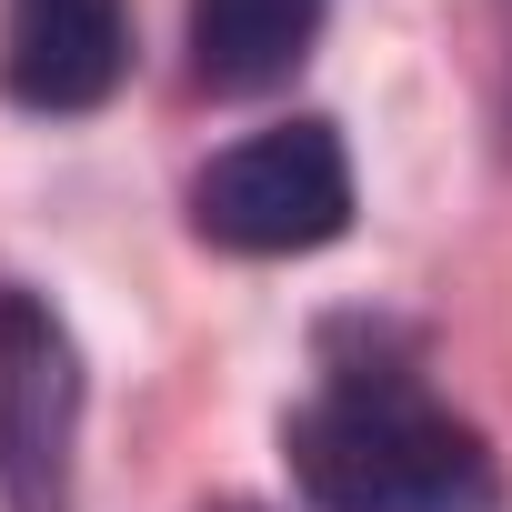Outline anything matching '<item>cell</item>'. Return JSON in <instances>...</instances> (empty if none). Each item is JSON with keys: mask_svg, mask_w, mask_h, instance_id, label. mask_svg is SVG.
Returning <instances> with one entry per match:
<instances>
[{"mask_svg": "<svg viewBox=\"0 0 512 512\" xmlns=\"http://www.w3.org/2000/svg\"><path fill=\"white\" fill-rule=\"evenodd\" d=\"M312 512H492L502 462L472 422L422 402L412 372H332L282 422Z\"/></svg>", "mask_w": 512, "mask_h": 512, "instance_id": "1", "label": "cell"}, {"mask_svg": "<svg viewBox=\"0 0 512 512\" xmlns=\"http://www.w3.org/2000/svg\"><path fill=\"white\" fill-rule=\"evenodd\" d=\"M191 231L241 262H292L352 231V151L332 121H282L251 131L221 161L191 171Z\"/></svg>", "mask_w": 512, "mask_h": 512, "instance_id": "2", "label": "cell"}, {"mask_svg": "<svg viewBox=\"0 0 512 512\" xmlns=\"http://www.w3.org/2000/svg\"><path fill=\"white\" fill-rule=\"evenodd\" d=\"M71 442H81V352L41 292L0 282V502L71 512Z\"/></svg>", "mask_w": 512, "mask_h": 512, "instance_id": "3", "label": "cell"}, {"mask_svg": "<svg viewBox=\"0 0 512 512\" xmlns=\"http://www.w3.org/2000/svg\"><path fill=\"white\" fill-rule=\"evenodd\" d=\"M131 71V0H0V91L21 111H101Z\"/></svg>", "mask_w": 512, "mask_h": 512, "instance_id": "4", "label": "cell"}, {"mask_svg": "<svg viewBox=\"0 0 512 512\" xmlns=\"http://www.w3.org/2000/svg\"><path fill=\"white\" fill-rule=\"evenodd\" d=\"M322 0H191V81L211 101H251L302 71Z\"/></svg>", "mask_w": 512, "mask_h": 512, "instance_id": "5", "label": "cell"}, {"mask_svg": "<svg viewBox=\"0 0 512 512\" xmlns=\"http://www.w3.org/2000/svg\"><path fill=\"white\" fill-rule=\"evenodd\" d=\"M231 512H241V502H231Z\"/></svg>", "mask_w": 512, "mask_h": 512, "instance_id": "6", "label": "cell"}]
</instances>
